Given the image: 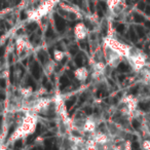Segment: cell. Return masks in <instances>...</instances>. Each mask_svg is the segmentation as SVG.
Here are the masks:
<instances>
[{"label": "cell", "instance_id": "6da1fadb", "mask_svg": "<svg viewBox=\"0 0 150 150\" xmlns=\"http://www.w3.org/2000/svg\"><path fill=\"white\" fill-rule=\"evenodd\" d=\"M36 125H37V117H36V115L28 113L23 118L21 125L11 134L9 140L11 142H13L31 135V134H33L35 132Z\"/></svg>", "mask_w": 150, "mask_h": 150}, {"label": "cell", "instance_id": "7a4b0ae2", "mask_svg": "<svg viewBox=\"0 0 150 150\" xmlns=\"http://www.w3.org/2000/svg\"><path fill=\"white\" fill-rule=\"evenodd\" d=\"M127 59L129 60L132 68L135 71H137V72H140V71L145 67L146 60H147V58H146L144 52H140V50H136L135 48H133V47H132L131 52H129V54L127 57Z\"/></svg>", "mask_w": 150, "mask_h": 150}, {"label": "cell", "instance_id": "3957f363", "mask_svg": "<svg viewBox=\"0 0 150 150\" xmlns=\"http://www.w3.org/2000/svg\"><path fill=\"white\" fill-rule=\"evenodd\" d=\"M105 45L108 46L109 48H111L112 50L116 52L117 54H119L120 56H122L123 58H127L129 54L132 50V46L127 45L125 43H122V42L118 41V40L114 39V38L111 37H107L105 39Z\"/></svg>", "mask_w": 150, "mask_h": 150}, {"label": "cell", "instance_id": "277c9868", "mask_svg": "<svg viewBox=\"0 0 150 150\" xmlns=\"http://www.w3.org/2000/svg\"><path fill=\"white\" fill-rule=\"evenodd\" d=\"M121 103L125 105L121 108L123 109L122 111L125 114H132L137 109L138 106V100L133 95H127V96H125L122 100H121Z\"/></svg>", "mask_w": 150, "mask_h": 150}, {"label": "cell", "instance_id": "5b68a950", "mask_svg": "<svg viewBox=\"0 0 150 150\" xmlns=\"http://www.w3.org/2000/svg\"><path fill=\"white\" fill-rule=\"evenodd\" d=\"M54 3H56V2H54V0H47L46 2H44L42 5H40V6L36 9V11H33V15L30 17V19L38 20V19H40L41 17H43V16H45L46 13H47L48 11L52 9V7L54 6Z\"/></svg>", "mask_w": 150, "mask_h": 150}, {"label": "cell", "instance_id": "8992f818", "mask_svg": "<svg viewBox=\"0 0 150 150\" xmlns=\"http://www.w3.org/2000/svg\"><path fill=\"white\" fill-rule=\"evenodd\" d=\"M122 58V56H120L116 52H114L111 48H109L108 46H106V59L109 66H117Z\"/></svg>", "mask_w": 150, "mask_h": 150}, {"label": "cell", "instance_id": "52a82bcc", "mask_svg": "<svg viewBox=\"0 0 150 150\" xmlns=\"http://www.w3.org/2000/svg\"><path fill=\"white\" fill-rule=\"evenodd\" d=\"M88 35V29L83 23H78L74 27V36L77 40H83Z\"/></svg>", "mask_w": 150, "mask_h": 150}, {"label": "cell", "instance_id": "ba28073f", "mask_svg": "<svg viewBox=\"0 0 150 150\" xmlns=\"http://www.w3.org/2000/svg\"><path fill=\"white\" fill-rule=\"evenodd\" d=\"M73 74H74V77L77 80L84 81L88 76V70L86 68H84V67H79V68L75 69L73 71Z\"/></svg>", "mask_w": 150, "mask_h": 150}, {"label": "cell", "instance_id": "9c48e42d", "mask_svg": "<svg viewBox=\"0 0 150 150\" xmlns=\"http://www.w3.org/2000/svg\"><path fill=\"white\" fill-rule=\"evenodd\" d=\"M96 122H95L94 120H93L92 118H88L86 121H84L83 125H82V129H83V132H86V133H95V131H96Z\"/></svg>", "mask_w": 150, "mask_h": 150}, {"label": "cell", "instance_id": "30bf717a", "mask_svg": "<svg viewBox=\"0 0 150 150\" xmlns=\"http://www.w3.org/2000/svg\"><path fill=\"white\" fill-rule=\"evenodd\" d=\"M28 45H29V42L26 41L24 38L22 37L18 38L17 41H16V50H17L18 54H21L27 48Z\"/></svg>", "mask_w": 150, "mask_h": 150}, {"label": "cell", "instance_id": "8fae6325", "mask_svg": "<svg viewBox=\"0 0 150 150\" xmlns=\"http://www.w3.org/2000/svg\"><path fill=\"white\" fill-rule=\"evenodd\" d=\"M105 68H106V65L103 62H97L93 65V70H94V73L93 75L94 76H101L103 74V72L105 71Z\"/></svg>", "mask_w": 150, "mask_h": 150}, {"label": "cell", "instance_id": "7c38bea8", "mask_svg": "<svg viewBox=\"0 0 150 150\" xmlns=\"http://www.w3.org/2000/svg\"><path fill=\"white\" fill-rule=\"evenodd\" d=\"M93 139L96 141V143L98 144V145H105V144H107L109 141L108 136L105 135V134H102V133L95 134V136L93 137Z\"/></svg>", "mask_w": 150, "mask_h": 150}, {"label": "cell", "instance_id": "4fadbf2b", "mask_svg": "<svg viewBox=\"0 0 150 150\" xmlns=\"http://www.w3.org/2000/svg\"><path fill=\"white\" fill-rule=\"evenodd\" d=\"M54 68H56V63H54V61H50V62L44 66V73H45L46 75H50L54 72Z\"/></svg>", "mask_w": 150, "mask_h": 150}, {"label": "cell", "instance_id": "5bb4252c", "mask_svg": "<svg viewBox=\"0 0 150 150\" xmlns=\"http://www.w3.org/2000/svg\"><path fill=\"white\" fill-rule=\"evenodd\" d=\"M64 57H65L64 52H62V50H54V60L56 61V62H61V61L64 59Z\"/></svg>", "mask_w": 150, "mask_h": 150}, {"label": "cell", "instance_id": "9a60e30c", "mask_svg": "<svg viewBox=\"0 0 150 150\" xmlns=\"http://www.w3.org/2000/svg\"><path fill=\"white\" fill-rule=\"evenodd\" d=\"M121 1H122V0H107V6L109 7V9L113 11V9H115L120 4Z\"/></svg>", "mask_w": 150, "mask_h": 150}, {"label": "cell", "instance_id": "2e32d148", "mask_svg": "<svg viewBox=\"0 0 150 150\" xmlns=\"http://www.w3.org/2000/svg\"><path fill=\"white\" fill-rule=\"evenodd\" d=\"M20 93H21V95L24 97V98H29V97H31L32 95H33V91H32L31 88H22L21 91H20Z\"/></svg>", "mask_w": 150, "mask_h": 150}, {"label": "cell", "instance_id": "e0dca14e", "mask_svg": "<svg viewBox=\"0 0 150 150\" xmlns=\"http://www.w3.org/2000/svg\"><path fill=\"white\" fill-rule=\"evenodd\" d=\"M142 148H144V149H150V140H145L142 143Z\"/></svg>", "mask_w": 150, "mask_h": 150}, {"label": "cell", "instance_id": "ac0fdd59", "mask_svg": "<svg viewBox=\"0 0 150 150\" xmlns=\"http://www.w3.org/2000/svg\"><path fill=\"white\" fill-rule=\"evenodd\" d=\"M56 1H58V0H54V2H56Z\"/></svg>", "mask_w": 150, "mask_h": 150}, {"label": "cell", "instance_id": "d6986e66", "mask_svg": "<svg viewBox=\"0 0 150 150\" xmlns=\"http://www.w3.org/2000/svg\"><path fill=\"white\" fill-rule=\"evenodd\" d=\"M149 48H150V45H149Z\"/></svg>", "mask_w": 150, "mask_h": 150}]
</instances>
